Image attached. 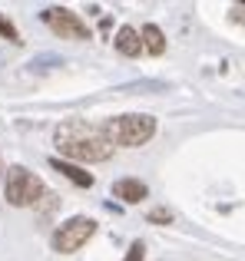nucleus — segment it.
<instances>
[{
	"label": "nucleus",
	"mask_w": 245,
	"mask_h": 261,
	"mask_svg": "<svg viewBox=\"0 0 245 261\" xmlns=\"http://www.w3.org/2000/svg\"><path fill=\"white\" fill-rule=\"evenodd\" d=\"M53 146H57V159L83 166V162H106L116 149H113L110 136H106L103 122L90 119H63L53 133Z\"/></svg>",
	"instance_id": "1"
},
{
	"label": "nucleus",
	"mask_w": 245,
	"mask_h": 261,
	"mask_svg": "<svg viewBox=\"0 0 245 261\" xmlns=\"http://www.w3.org/2000/svg\"><path fill=\"white\" fill-rule=\"evenodd\" d=\"M103 126H106V136H110L113 149L116 146L139 149L156 136L159 122H156V116H149V113H122V116H113L110 122H103Z\"/></svg>",
	"instance_id": "2"
},
{
	"label": "nucleus",
	"mask_w": 245,
	"mask_h": 261,
	"mask_svg": "<svg viewBox=\"0 0 245 261\" xmlns=\"http://www.w3.org/2000/svg\"><path fill=\"white\" fill-rule=\"evenodd\" d=\"M4 195L13 208H37L40 198L46 195V185L27 166H10L4 169Z\"/></svg>",
	"instance_id": "3"
},
{
	"label": "nucleus",
	"mask_w": 245,
	"mask_h": 261,
	"mask_svg": "<svg viewBox=\"0 0 245 261\" xmlns=\"http://www.w3.org/2000/svg\"><path fill=\"white\" fill-rule=\"evenodd\" d=\"M93 235H96V218L73 215V218H66V222H60L57 228H53L50 248L57 251V255H73V251H80Z\"/></svg>",
	"instance_id": "4"
},
{
	"label": "nucleus",
	"mask_w": 245,
	"mask_h": 261,
	"mask_svg": "<svg viewBox=\"0 0 245 261\" xmlns=\"http://www.w3.org/2000/svg\"><path fill=\"white\" fill-rule=\"evenodd\" d=\"M40 20L63 40H90V27L83 23V17L66 10V7H43V10H40Z\"/></svg>",
	"instance_id": "5"
},
{
	"label": "nucleus",
	"mask_w": 245,
	"mask_h": 261,
	"mask_svg": "<svg viewBox=\"0 0 245 261\" xmlns=\"http://www.w3.org/2000/svg\"><path fill=\"white\" fill-rule=\"evenodd\" d=\"M113 198H119L126 205H139L149 198V185L142 178H116L113 182Z\"/></svg>",
	"instance_id": "6"
},
{
	"label": "nucleus",
	"mask_w": 245,
	"mask_h": 261,
	"mask_svg": "<svg viewBox=\"0 0 245 261\" xmlns=\"http://www.w3.org/2000/svg\"><path fill=\"white\" fill-rule=\"evenodd\" d=\"M50 169L60 172L66 182H73L77 189H90V185H93V175L86 172L83 166H73V162H63V159H50Z\"/></svg>",
	"instance_id": "7"
},
{
	"label": "nucleus",
	"mask_w": 245,
	"mask_h": 261,
	"mask_svg": "<svg viewBox=\"0 0 245 261\" xmlns=\"http://www.w3.org/2000/svg\"><path fill=\"white\" fill-rule=\"evenodd\" d=\"M139 43H142V53H149V57H162V53H166V33H162L156 23H146L139 30Z\"/></svg>",
	"instance_id": "8"
},
{
	"label": "nucleus",
	"mask_w": 245,
	"mask_h": 261,
	"mask_svg": "<svg viewBox=\"0 0 245 261\" xmlns=\"http://www.w3.org/2000/svg\"><path fill=\"white\" fill-rule=\"evenodd\" d=\"M113 46H116V53L122 57H139L142 53V43H139V30H133V27H119L116 30V40H113Z\"/></svg>",
	"instance_id": "9"
},
{
	"label": "nucleus",
	"mask_w": 245,
	"mask_h": 261,
	"mask_svg": "<svg viewBox=\"0 0 245 261\" xmlns=\"http://www.w3.org/2000/svg\"><path fill=\"white\" fill-rule=\"evenodd\" d=\"M173 208H166V205H156V208L146 212V222L149 225H173Z\"/></svg>",
	"instance_id": "10"
},
{
	"label": "nucleus",
	"mask_w": 245,
	"mask_h": 261,
	"mask_svg": "<svg viewBox=\"0 0 245 261\" xmlns=\"http://www.w3.org/2000/svg\"><path fill=\"white\" fill-rule=\"evenodd\" d=\"M0 37H4L7 43H20V30L13 27V20L7 17V13H0Z\"/></svg>",
	"instance_id": "11"
},
{
	"label": "nucleus",
	"mask_w": 245,
	"mask_h": 261,
	"mask_svg": "<svg viewBox=\"0 0 245 261\" xmlns=\"http://www.w3.org/2000/svg\"><path fill=\"white\" fill-rule=\"evenodd\" d=\"M142 258H146V242H142V238H136V242L129 245V251L122 255V261H142Z\"/></svg>",
	"instance_id": "12"
},
{
	"label": "nucleus",
	"mask_w": 245,
	"mask_h": 261,
	"mask_svg": "<svg viewBox=\"0 0 245 261\" xmlns=\"http://www.w3.org/2000/svg\"><path fill=\"white\" fill-rule=\"evenodd\" d=\"M0 182H4V159H0Z\"/></svg>",
	"instance_id": "13"
}]
</instances>
